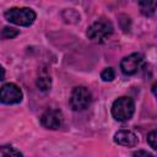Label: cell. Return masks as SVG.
I'll return each instance as SVG.
<instances>
[{"instance_id": "cell-1", "label": "cell", "mask_w": 157, "mask_h": 157, "mask_svg": "<svg viewBox=\"0 0 157 157\" xmlns=\"http://www.w3.org/2000/svg\"><path fill=\"white\" fill-rule=\"evenodd\" d=\"M5 18L17 26H31L36 20V12L29 7H12L5 11Z\"/></svg>"}, {"instance_id": "cell-2", "label": "cell", "mask_w": 157, "mask_h": 157, "mask_svg": "<svg viewBox=\"0 0 157 157\" xmlns=\"http://www.w3.org/2000/svg\"><path fill=\"white\" fill-rule=\"evenodd\" d=\"M135 112L134 101L130 97H119L113 102L112 105V115L118 121L129 120Z\"/></svg>"}, {"instance_id": "cell-3", "label": "cell", "mask_w": 157, "mask_h": 157, "mask_svg": "<svg viewBox=\"0 0 157 157\" xmlns=\"http://www.w3.org/2000/svg\"><path fill=\"white\" fill-rule=\"evenodd\" d=\"M113 33V25L107 18H99L94 21L87 28V37L93 42H103Z\"/></svg>"}, {"instance_id": "cell-4", "label": "cell", "mask_w": 157, "mask_h": 157, "mask_svg": "<svg viewBox=\"0 0 157 157\" xmlns=\"http://www.w3.org/2000/svg\"><path fill=\"white\" fill-rule=\"evenodd\" d=\"M92 102L91 91L85 86H77L72 90L70 97V105L74 110H85Z\"/></svg>"}, {"instance_id": "cell-5", "label": "cell", "mask_w": 157, "mask_h": 157, "mask_svg": "<svg viewBox=\"0 0 157 157\" xmlns=\"http://www.w3.org/2000/svg\"><path fill=\"white\" fill-rule=\"evenodd\" d=\"M22 97H23L22 91H21V88L17 85H15L12 82L2 85L0 98H1V102L4 104H16V103H20L22 101Z\"/></svg>"}, {"instance_id": "cell-6", "label": "cell", "mask_w": 157, "mask_h": 157, "mask_svg": "<svg viewBox=\"0 0 157 157\" xmlns=\"http://www.w3.org/2000/svg\"><path fill=\"white\" fill-rule=\"evenodd\" d=\"M64 118H63V113L59 109H54V108H49L47 109L42 115H40V124L45 128V129H52V130H56L63 125Z\"/></svg>"}, {"instance_id": "cell-7", "label": "cell", "mask_w": 157, "mask_h": 157, "mask_svg": "<svg viewBox=\"0 0 157 157\" xmlns=\"http://www.w3.org/2000/svg\"><path fill=\"white\" fill-rule=\"evenodd\" d=\"M142 61L144 56L140 53H132L120 61V69L124 75H134L140 69Z\"/></svg>"}, {"instance_id": "cell-8", "label": "cell", "mask_w": 157, "mask_h": 157, "mask_svg": "<svg viewBox=\"0 0 157 157\" xmlns=\"http://www.w3.org/2000/svg\"><path fill=\"white\" fill-rule=\"evenodd\" d=\"M114 142L125 147H135L139 142V139L130 130H119L114 135Z\"/></svg>"}, {"instance_id": "cell-9", "label": "cell", "mask_w": 157, "mask_h": 157, "mask_svg": "<svg viewBox=\"0 0 157 157\" xmlns=\"http://www.w3.org/2000/svg\"><path fill=\"white\" fill-rule=\"evenodd\" d=\"M36 83H37V87L40 91H43V92L50 90V87H52V77H50L49 72L47 70H44V69L40 70L39 74H38V77H37Z\"/></svg>"}, {"instance_id": "cell-10", "label": "cell", "mask_w": 157, "mask_h": 157, "mask_svg": "<svg viewBox=\"0 0 157 157\" xmlns=\"http://www.w3.org/2000/svg\"><path fill=\"white\" fill-rule=\"evenodd\" d=\"M140 11L145 16H152L157 9V0H137Z\"/></svg>"}, {"instance_id": "cell-11", "label": "cell", "mask_w": 157, "mask_h": 157, "mask_svg": "<svg viewBox=\"0 0 157 157\" xmlns=\"http://www.w3.org/2000/svg\"><path fill=\"white\" fill-rule=\"evenodd\" d=\"M0 156L1 157H7V156H16V157H21L22 153L20 151H17L15 147L12 146H2L0 148Z\"/></svg>"}, {"instance_id": "cell-12", "label": "cell", "mask_w": 157, "mask_h": 157, "mask_svg": "<svg viewBox=\"0 0 157 157\" xmlns=\"http://www.w3.org/2000/svg\"><path fill=\"white\" fill-rule=\"evenodd\" d=\"M101 77L103 81H113L115 78V72L112 67H105L102 72H101Z\"/></svg>"}, {"instance_id": "cell-13", "label": "cell", "mask_w": 157, "mask_h": 157, "mask_svg": "<svg viewBox=\"0 0 157 157\" xmlns=\"http://www.w3.org/2000/svg\"><path fill=\"white\" fill-rule=\"evenodd\" d=\"M1 34H2L4 38L9 39V38H13V37H16V36L18 34V31H17L16 28H12V27H4Z\"/></svg>"}, {"instance_id": "cell-14", "label": "cell", "mask_w": 157, "mask_h": 157, "mask_svg": "<svg viewBox=\"0 0 157 157\" xmlns=\"http://www.w3.org/2000/svg\"><path fill=\"white\" fill-rule=\"evenodd\" d=\"M147 142L153 150H157V130H153L147 135Z\"/></svg>"}, {"instance_id": "cell-15", "label": "cell", "mask_w": 157, "mask_h": 157, "mask_svg": "<svg viewBox=\"0 0 157 157\" xmlns=\"http://www.w3.org/2000/svg\"><path fill=\"white\" fill-rule=\"evenodd\" d=\"M151 156V153H148L147 151H137V152H135L134 153V156Z\"/></svg>"}, {"instance_id": "cell-16", "label": "cell", "mask_w": 157, "mask_h": 157, "mask_svg": "<svg viewBox=\"0 0 157 157\" xmlns=\"http://www.w3.org/2000/svg\"><path fill=\"white\" fill-rule=\"evenodd\" d=\"M151 90H152V93H153V94L156 96V98H157V81L152 85V88H151Z\"/></svg>"}]
</instances>
